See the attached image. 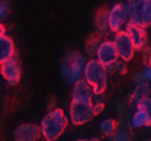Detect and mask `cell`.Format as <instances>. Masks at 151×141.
I'll return each instance as SVG.
<instances>
[{
  "label": "cell",
  "instance_id": "obj_21",
  "mask_svg": "<svg viewBox=\"0 0 151 141\" xmlns=\"http://www.w3.org/2000/svg\"><path fill=\"white\" fill-rule=\"evenodd\" d=\"M141 59H143V64H144L145 68H151V48L150 47H145L143 49Z\"/></svg>",
  "mask_w": 151,
  "mask_h": 141
},
{
  "label": "cell",
  "instance_id": "obj_6",
  "mask_svg": "<svg viewBox=\"0 0 151 141\" xmlns=\"http://www.w3.org/2000/svg\"><path fill=\"white\" fill-rule=\"evenodd\" d=\"M92 104L93 103H79L72 102L69 104V120L75 126H82L92 120Z\"/></svg>",
  "mask_w": 151,
  "mask_h": 141
},
{
  "label": "cell",
  "instance_id": "obj_15",
  "mask_svg": "<svg viewBox=\"0 0 151 141\" xmlns=\"http://www.w3.org/2000/svg\"><path fill=\"white\" fill-rule=\"evenodd\" d=\"M150 92H151V86L148 82H140V83H137V86H136V89H134V92L132 94V103H137L141 99L150 97Z\"/></svg>",
  "mask_w": 151,
  "mask_h": 141
},
{
  "label": "cell",
  "instance_id": "obj_22",
  "mask_svg": "<svg viewBox=\"0 0 151 141\" xmlns=\"http://www.w3.org/2000/svg\"><path fill=\"white\" fill-rule=\"evenodd\" d=\"M113 141H130V134L123 131V130L117 131V133H114V135H113Z\"/></svg>",
  "mask_w": 151,
  "mask_h": 141
},
{
  "label": "cell",
  "instance_id": "obj_7",
  "mask_svg": "<svg viewBox=\"0 0 151 141\" xmlns=\"http://www.w3.org/2000/svg\"><path fill=\"white\" fill-rule=\"evenodd\" d=\"M127 11H126V6L123 3H117L107 10V24H109V30L110 33L117 34L123 31V27L127 24Z\"/></svg>",
  "mask_w": 151,
  "mask_h": 141
},
{
  "label": "cell",
  "instance_id": "obj_24",
  "mask_svg": "<svg viewBox=\"0 0 151 141\" xmlns=\"http://www.w3.org/2000/svg\"><path fill=\"white\" fill-rule=\"evenodd\" d=\"M103 109H105V104H103V102L102 103H93L92 104V114L93 116H98L103 112Z\"/></svg>",
  "mask_w": 151,
  "mask_h": 141
},
{
  "label": "cell",
  "instance_id": "obj_1",
  "mask_svg": "<svg viewBox=\"0 0 151 141\" xmlns=\"http://www.w3.org/2000/svg\"><path fill=\"white\" fill-rule=\"evenodd\" d=\"M66 126H68L66 114L64 113L62 109L55 107L51 112H48L41 120V124H40L41 137H44L45 141H55L62 135Z\"/></svg>",
  "mask_w": 151,
  "mask_h": 141
},
{
  "label": "cell",
  "instance_id": "obj_28",
  "mask_svg": "<svg viewBox=\"0 0 151 141\" xmlns=\"http://www.w3.org/2000/svg\"><path fill=\"white\" fill-rule=\"evenodd\" d=\"M48 107H54V97H50V100H48Z\"/></svg>",
  "mask_w": 151,
  "mask_h": 141
},
{
  "label": "cell",
  "instance_id": "obj_11",
  "mask_svg": "<svg viewBox=\"0 0 151 141\" xmlns=\"http://www.w3.org/2000/svg\"><path fill=\"white\" fill-rule=\"evenodd\" d=\"M40 138H41V130L37 124L24 123V124H20L14 130V140L16 141H38Z\"/></svg>",
  "mask_w": 151,
  "mask_h": 141
},
{
  "label": "cell",
  "instance_id": "obj_12",
  "mask_svg": "<svg viewBox=\"0 0 151 141\" xmlns=\"http://www.w3.org/2000/svg\"><path fill=\"white\" fill-rule=\"evenodd\" d=\"M92 97H93L92 87L86 83V81L83 79V78L73 83L72 102H79V103H92Z\"/></svg>",
  "mask_w": 151,
  "mask_h": 141
},
{
  "label": "cell",
  "instance_id": "obj_13",
  "mask_svg": "<svg viewBox=\"0 0 151 141\" xmlns=\"http://www.w3.org/2000/svg\"><path fill=\"white\" fill-rule=\"evenodd\" d=\"M95 31H96V35L100 37V38L102 37L106 38L110 34L109 24H107V10L105 7L99 9L96 14H95Z\"/></svg>",
  "mask_w": 151,
  "mask_h": 141
},
{
  "label": "cell",
  "instance_id": "obj_10",
  "mask_svg": "<svg viewBox=\"0 0 151 141\" xmlns=\"http://www.w3.org/2000/svg\"><path fill=\"white\" fill-rule=\"evenodd\" d=\"M124 27H126L124 33L130 37L134 49L136 51H143L147 47V40H148V35H147L145 28L138 27V26L133 24L130 21H127V24H126Z\"/></svg>",
  "mask_w": 151,
  "mask_h": 141
},
{
  "label": "cell",
  "instance_id": "obj_8",
  "mask_svg": "<svg viewBox=\"0 0 151 141\" xmlns=\"http://www.w3.org/2000/svg\"><path fill=\"white\" fill-rule=\"evenodd\" d=\"M113 45L116 48V52H117V57L120 61L129 62V61L133 59L136 49L133 47V42H132V40H130V37L124 33V30L117 34H114Z\"/></svg>",
  "mask_w": 151,
  "mask_h": 141
},
{
  "label": "cell",
  "instance_id": "obj_5",
  "mask_svg": "<svg viewBox=\"0 0 151 141\" xmlns=\"http://www.w3.org/2000/svg\"><path fill=\"white\" fill-rule=\"evenodd\" d=\"M96 59L107 69L114 71V65L117 64L119 57L112 40H102L96 51Z\"/></svg>",
  "mask_w": 151,
  "mask_h": 141
},
{
  "label": "cell",
  "instance_id": "obj_29",
  "mask_svg": "<svg viewBox=\"0 0 151 141\" xmlns=\"http://www.w3.org/2000/svg\"><path fill=\"white\" fill-rule=\"evenodd\" d=\"M88 141H100L99 138H92V140H88Z\"/></svg>",
  "mask_w": 151,
  "mask_h": 141
},
{
  "label": "cell",
  "instance_id": "obj_17",
  "mask_svg": "<svg viewBox=\"0 0 151 141\" xmlns=\"http://www.w3.org/2000/svg\"><path fill=\"white\" fill-rule=\"evenodd\" d=\"M100 130H102L103 135L112 137L116 133V121L113 119H106V120H103L100 123Z\"/></svg>",
  "mask_w": 151,
  "mask_h": 141
},
{
  "label": "cell",
  "instance_id": "obj_3",
  "mask_svg": "<svg viewBox=\"0 0 151 141\" xmlns=\"http://www.w3.org/2000/svg\"><path fill=\"white\" fill-rule=\"evenodd\" d=\"M86 61L83 55L71 51L62 58L61 61V75L66 83H75L83 76V68H85Z\"/></svg>",
  "mask_w": 151,
  "mask_h": 141
},
{
  "label": "cell",
  "instance_id": "obj_14",
  "mask_svg": "<svg viewBox=\"0 0 151 141\" xmlns=\"http://www.w3.org/2000/svg\"><path fill=\"white\" fill-rule=\"evenodd\" d=\"M16 48H14V42L9 35H3L0 38V65H3L6 61L14 57Z\"/></svg>",
  "mask_w": 151,
  "mask_h": 141
},
{
  "label": "cell",
  "instance_id": "obj_4",
  "mask_svg": "<svg viewBox=\"0 0 151 141\" xmlns=\"http://www.w3.org/2000/svg\"><path fill=\"white\" fill-rule=\"evenodd\" d=\"M126 11L130 23L141 28L151 26V0H127Z\"/></svg>",
  "mask_w": 151,
  "mask_h": 141
},
{
  "label": "cell",
  "instance_id": "obj_23",
  "mask_svg": "<svg viewBox=\"0 0 151 141\" xmlns=\"http://www.w3.org/2000/svg\"><path fill=\"white\" fill-rule=\"evenodd\" d=\"M114 71L120 75H124L127 72V65H126V62L123 61H117V64L114 65Z\"/></svg>",
  "mask_w": 151,
  "mask_h": 141
},
{
  "label": "cell",
  "instance_id": "obj_20",
  "mask_svg": "<svg viewBox=\"0 0 151 141\" xmlns=\"http://www.w3.org/2000/svg\"><path fill=\"white\" fill-rule=\"evenodd\" d=\"M136 109L140 110V112L150 113L151 112V97H145V99H141L140 102H137V103H136Z\"/></svg>",
  "mask_w": 151,
  "mask_h": 141
},
{
  "label": "cell",
  "instance_id": "obj_26",
  "mask_svg": "<svg viewBox=\"0 0 151 141\" xmlns=\"http://www.w3.org/2000/svg\"><path fill=\"white\" fill-rule=\"evenodd\" d=\"M3 35H6V27H4L3 24H0V38H1Z\"/></svg>",
  "mask_w": 151,
  "mask_h": 141
},
{
  "label": "cell",
  "instance_id": "obj_25",
  "mask_svg": "<svg viewBox=\"0 0 151 141\" xmlns=\"http://www.w3.org/2000/svg\"><path fill=\"white\" fill-rule=\"evenodd\" d=\"M140 75H141V81H151V68H145Z\"/></svg>",
  "mask_w": 151,
  "mask_h": 141
},
{
  "label": "cell",
  "instance_id": "obj_27",
  "mask_svg": "<svg viewBox=\"0 0 151 141\" xmlns=\"http://www.w3.org/2000/svg\"><path fill=\"white\" fill-rule=\"evenodd\" d=\"M133 81L140 83V81H141V75H134V76H133Z\"/></svg>",
  "mask_w": 151,
  "mask_h": 141
},
{
  "label": "cell",
  "instance_id": "obj_18",
  "mask_svg": "<svg viewBox=\"0 0 151 141\" xmlns=\"http://www.w3.org/2000/svg\"><path fill=\"white\" fill-rule=\"evenodd\" d=\"M100 37H98V35H95V37H92V38H89L88 40V42H86V52L91 55V57H93V55H96V51H98V47L99 44H100Z\"/></svg>",
  "mask_w": 151,
  "mask_h": 141
},
{
  "label": "cell",
  "instance_id": "obj_19",
  "mask_svg": "<svg viewBox=\"0 0 151 141\" xmlns=\"http://www.w3.org/2000/svg\"><path fill=\"white\" fill-rule=\"evenodd\" d=\"M9 16H10V3L7 0H0V24H3V21L7 20Z\"/></svg>",
  "mask_w": 151,
  "mask_h": 141
},
{
  "label": "cell",
  "instance_id": "obj_16",
  "mask_svg": "<svg viewBox=\"0 0 151 141\" xmlns=\"http://www.w3.org/2000/svg\"><path fill=\"white\" fill-rule=\"evenodd\" d=\"M132 124H133V127H136V128L150 127L151 126V114L147 113V112H140V110H137L132 117Z\"/></svg>",
  "mask_w": 151,
  "mask_h": 141
},
{
  "label": "cell",
  "instance_id": "obj_30",
  "mask_svg": "<svg viewBox=\"0 0 151 141\" xmlns=\"http://www.w3.org/2000/svg\"><path fill=\"white\" fill-rule=\"evenodd\" d=\"M78 141H88V140H78Z\"/></svg>",
  "mask_w": 151,
  "mask_h": 141
},
{
  "label": "cell",
  "instance_id": "obj_9",
  "mask_svg": "<svg viewBox=\"0 0 151 141\" xmlns=\"http://www.w3.org/2000/svg\"><path fill=\"white\" fill-rule=\"evenodd\" d=\"M0 74L6 79V82L12 86H16L21 78V69H20L19 59L13 57L9 61H6L3 65H0Z\"/></svg>",
  "mask_w": 151,
  "mask_h": 141
},
{
  "label": "cell",
  "instance_id": "obj_2",
  "mask_svg": "<svg viewBox=\"0 0 151 141\" xmlns=\"http://www.w3.org/2000/svg\"><path fill=\"white\" fill-rule=\"evenodd\" d=\"M83 79L92 87L93 94H103L107 87V69L96 58H92L85 64Z\"/></svg>",
  "mask_w": 151,
  "mask_h": 141
}]
</instances>
